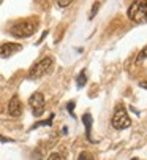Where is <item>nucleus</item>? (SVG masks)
<instances>
[{"instance_id": "nucleus-4", "label": "nucleus", "mask_w": 147, "mask_h": 160, "mask_svg": "<svg viewBox=\"0 0 147 160\" xmlns=\"http://www.w3.org/2000/svg\"><path fill=\"white\" fill-rule=\"evenodd\" d=\"M54 65L52 57H43L40 62H37L29 72V79H38L41 76H44L46 73L51 72V68Z\"/></svg>"}, {"instance_id": "nucleus-2", "label": "nucleus", "mask_w": 147, "mask_h": 160, "mask_svg": "<svg viewBox=\"0 0 147 160\" xmlns=\"http://www.w3.org/2000/svg\"><path fill=\"white\" fill-rule=\"evenodd\" d=\"M111 124L115 130H125L131 125V119L128 116V112L125 109L124 105H117L115 109H114V114H112V119H111Z\"/></svg>"}, {"instance_id": "nucleus-5", "label": "nucleus", "mask_w": 147, "mask_h": 160, "mask_svg": "<svg viewBox=\"0 0 147 160\" xmlns=\"http://www.w3.org/2000/svg\"><path fill=\"white\" fill-rule=\"evenodd\" d=\"M29 105L32 106V112L33 116L40 118L44 112V95L41 92H35L30 98H29Z\"/></svg>"}, {"instance_id": "nucleus-14", "label": "nucleus", "mask_w": 147, "mask_h": 160, "mask_svg": "<svg viewBox=\"0 0 147 160\" xmlns=\"http://www.w3.org/2000/svg\"><path fill=\"white\" fill-rule=\"evenodd\" d=\"M142 59H147V46L139 52V60H142Z\"/></svg>"}, {"instance_id": "nucleus-10", "label": "nucleus", "mask_w": 147, "mask_h": 160, "mask_svg": "<svg viewBox=\"0 0 147 160\" xmlns=\"http://www.w3.org/2000/svg\"><path fill=\"white\" fill-rule=\"evenodd\" d=\"M76 81H78V87H82V86L86 84V81H87V76H86V73H84V72H81Z\"/></svg>"}, {"instance_id": "nucleus-17", "label": "nucleus", "mask_w": 147, "mask_h": 160, "mask_svg": "<svg viewBox=\"0 0 147 160\" xmlns=\"http://www.w3.org/2000/svg\"><path fill=\"white\" fill-rule=\"evenodd\" d=\"M139 87H142V89H147V81H141V82H139Z\"/></svg>"}, {"instance_id": "nucleus-9", "label": "nucleus", "mask_w": 147, "mask_h": 160, "mask_svg": "<svg viewBox=\"0 0 147 160\" xmlns=\"http://www.w3.org/2000/svg\"><path fill=\"white\" fill-rule=\"evenodd\" d=\"M78 160H95V158H93V155H92L90 152H87V151H82V152L79 154Z\"/></svg>"}, {"instance_id": "nucleus-13", "label": "nucleus", "mask_w": 147, "mask_h": 160, "mask_svg": "<svg viewBox=\"0 0 147 160\" xmlns=\"http://www.w3.org/2000/svg\"><path fill=\"white\" fill-rule=\"evenodd\" d=\"M47 160H62V157H60V154H57V152H52L51 155L47 157Z\"/></svg>"}, {"instance_id": "nucleus-6", "label": "nucleus", "mask_w": 147, "mask_h": 160, "mask_svg": "<svg viewBox=\"0 0 147 160\" xmlns=\"http://www.w3.org/2000/svg\"><path fill=\"white\" fill-rule=\"evenodd\" d=\"M21 49H22V46L17 44V43H3V44H0V57L8 59L13 54L19 52Z\"/></svg>"}, {"instance_id": "nucleus-15", "label": "nucleus", "mask_w": 147, "mask_h": 160, "mask_svg": "<svg viewBox=\"0 0 147 160\" xmlns=\"http://www.w3.org/2000/svg\"><path fill=\"white\" fill-rule=\"evenodd\" d=\"M71 2H70V0H59V2H57V5L59 7H68Z\"/></svg>"}, {"instance_id": "nucleus-16", "label": "nucleus", "mask_w": 147, "mask_h": 160, "mask_svg": "<svg viewBox=\"0 0 147 160\" xmlns=\"http://www.w3.org/2000/svg\"><path fill=\"white\" fill-rule=\"evenodd\" d=\"M0 141H2V143H13L11 138H5V136H2V135H0Z\"/></svg>"}, {"instance_id": "nucleus-12", "label": "nucleus", "mask_w": 147, "mask_h": 160, "mask_svg": "<svg viewBox=\"0 0 147 160\" xmlns=\"http://www.w3.org/2000/svg\"><path fill=\"white\" fill-rule=\"evenodd\" d=\"M66 109H68V112L71 114V116L75 118V112H73V109H75V102H70V103H68V106H66Z\"/></svg>"}, {"instance_id": "nucleus-3", "label": "nucleus", "mask_w": 147, "mask_h": 160, "mask_svg": "<svg viewBox=\"0 0 147 160\" xmlns=\"http://www.w3.org/2000/svg\"><path fill=\"white\" fill-rule=\"evenodd\" d=\"M127 13H128V18L133 22H145L147 21V0L133 2Z\"/></svg>"}, {"instance_id": "nucleus-7", "label": "nucleus", "mask_w": 147, "mask_h": 160, "mask_svg": "<svg viewBox=\"0 0 147 160\" xmlns=\"http://www.w3.org/2000/svg\"><path fill=\"white\" fill-rule=\"evenodd\" d=\"M8 114L13 118H19L21 114H22V103L19 100L17 95H13L10 103H8Z\"/></svg>"}, {"instance_id": "nucleus-1", "label": "nucleus", "mask_w": 147, "mask_h": 160, "mask_svg": "<svg viewBox=\"0 0 147 160\" xmlns=\"http://www.w3.org/2000/svg\"><path fill=\"white\" fill-rule=\"evenodd\" d=\"M38 29V21L37 18L33 19H24V21H19L16 24H13L10 27V33L16 38H27V37H32Z\"/></svg>"}, {"instance_id": "nucleus-18", "label": "nucleus", "mask_w": 147, "mask_h": 160, "mask_svg": "<svg viewBox=\"0 0 147 160\" xmlns=\"http://www.w3.org/2000/svg\"><path fill=\"white\" fill-rule=\"evenodd\" d=\"M131 160H136V158H131Z\"/></svg>"}, {"instance_id": "nucleus-8", "label": "nucleus", "mask_w": 147, "mask_h": 160, "mask_svg": "<svg viewBox=\"0 0 147 160\" xmlns=\"http://www.w3.org/2000/svg\"><path fill=\"white\" fill-rule=\"evenodd\" d=\"M82 124L86 125V136L89 141H93L92 140V114L90 112H86L82 116Z\"/></svg>"}, {"instance_id": "nucleus-11", "label": "nucleus", "mask_w": 147, "mask_h": 160, "mask_svg": "<svg viewBox=\"0 0 147 160\" xmlns=\"http://www.w3.org/2000/svg\"><path fill=\"white\" fill-rule=\"evenodd\" d=\"M98 8H100V3L95 2V3H93V8H92V13H90V16H89L90 19H93V16H95V13L98 11Z\"/></svg>"}]
</instances>
